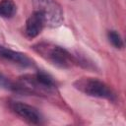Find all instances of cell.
<instances>
[{
  "mask_svg": "<svg viewBox=\"0 0 126 126\" xmlns=\"http://www.w3.org/2000/svg\"><path fill=\"white\" fill-rule=\"evenodd\" d=\"M32 49L56 67L67 69L77 64V59L68 50L59 45L49 42H39L34 44Z\"/></svg>",
  "mask_w": 126,
  "mask_h": 126,
  "instance_id": "1",
  "label": "cell"
},
{
  "mask_svg": "<svg viewBox=\"0 0 126 126\" xmlns=\"http://www.w3.org/2000/svg\"><path fill=\"white\" fill-rule=\"evenodd\" d=\"M53 79L44 72H37L32 75H25L20 78L19 84L15 85V91L20 90L33 94H47L55 91Z\"/></svg>",
  "mask_w": 126,
  "mask_h": 126,
  "instance_id": "2",
  "label": "cell"
},
{
  "mask_svg": "<svg viewBox=\"0 0 126 126\" xmlns=\"http://www.w3.org/2000/svg\"><path fill=\"white\" fill-rule=\"evenodd\" d=\"M73 86L75 87V89H77L81 93L90 96L105 98L109 100H115L116 98L115 93L108 85L94 78L84 77V78L77 79L73 83Z\"/></svg>",
  "mask_w": 126,
  "mask_h": 126,
  "instance_id": "3",
  "label": "cell"
},
{
  "mask_svg": "<svg viewBox=\"0 0 126 126\" xmlns=\"http://www.w3.org/2000/svg\"><path fill=\"white\" fill-rule=\"evenodd\" d=\"M34 11H37L43 18L45 26L50 28L59 27L63 20L61 6L55 0H32Z\"/></svg>",
  "mask_w": 126,
  "mask_h": 126,
  "instance_id": "4",
  "label": "cell"
},
{
  "mask_svg": "<svg viewBox=\"0 0 126 126\" xmlns=\"http://www.w3.org/2000/svg\"><path fill=\"white\" fill-rule=\"evenodd\" d=\"M10 108L11 110L21 117L23 120L27 121L30 124H41L43 121V117L41 113L34 108L33 106L24 103L22 101H11L10 102Z\"/></svg>",
  "mask_w": 126,
  "mask_h": 126,
  "instance_id": "5",
  "label": "cell"
},
{
  "mask_svg": "<svg viewBox=\"0 0 126 126\" xmlns=\"http://www.w3.org/2000/svg\"><path fill=\"white\" fill-rule=\"evenodd\" d=\"M0 58L25 68L32 66V61L26 54L3 47V46H0Z\"/></svg>",
  "mask_w": 126,
  "mask_h": 126,
  "instance_id": "6",
  "label": "cell"
},
{
  "mask_svg": "<svg viewBox=\"0 0 126 126\" xmlns=\"http://www.w3.org/2000/svg\"><path fill=\"white\" fill-rule=\"evenodd\" d=\"M44 26H45V24H44V20H43L42 16L37 11H33L29 16V18L27 19V22H26L27 36L30 38H33V37L37 36L41 32Z\"/></svg>",
  "mask_w": 126,
  "mask_h": 126,
  "instance_id": "7",
  "label": "cell"
},
{
  "mask_svg": "<svg viewBox=\"0 0 126 126\" xmlns=\"http://www.w3.org/2000/svg\"><path fill=\"white\" fill-rule=\"evenodd\" d=\"M17 12L16 4L13 0H2L0 2V17L12 18Z\"/></svg>",
  "mask_w": 126,
  "mask_h": 126,
  "instance_id": "8",
  "label": "cell"
},
{
  "mask_svg": "<svg viewBox=\"0 0 126 126\" xmlns=\"http://www.w3.org/2000/svg\"><path fill=\"white\" fill-rule=\"evenodd\" d=\"M107 38L109 40V42L115 47V48H122L124 46V42L123 39L121 37V35L116 32V31H108L107 32Z\"/></svg>",
  "mask_w": 126,
  "mask_h": 126,
  "instance_id": "9",
  "label": "cell"
},
{
  "mask_svg": "<svg viewBox=\"0 0 126 126\" xmlns=\"http://www.w3.org/2000/svg\"><path fill=\"white\" fill-rule=\"evenodd\" d=\"M0 88H4L6 90H15V85L0 73Z\"/></svg>",
  "mask_w": 126,
  "mask_h": 126,
  "instance_id": "10",
  "label": "cell"
}]
</instances>
